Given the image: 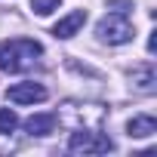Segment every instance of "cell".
Instances as JSON below:
<instances>
[{
    "label": "cell",
    "instance_id": "cell-1",
    "mask_svg": "<svg viewBox=\"0 0 157 157\" xmlns=\"http://www.w3.org/2000/svg\"><path fill=\"white\" fill-rule=\"evenodd\" d=\"M40 52H43V46H40L37 40H31V37L3 40V43H0V71H10V74L28 71V68L37 62Z\"/></svg>",
    "mask_w": 157,
    "mask_h": 157
},
{
    "label": "cell",
    "instance_id": "cell-2",
    "mask_svg": "<svg viewBox=\"0 0 157 157\" xmlns=\"http://www.w3.org/2000/svg\"><path fill=\"white\" fill-rule=\"evenodd\" d=\"M68 151H74V154H108V151H114V142L108 136H102V132L77 129L68 139Z\"/></svg>",
    "mask_w": 157,
    "mask_h": 157
},
{
    "label": "cell",
    "instance_id": "cell-3",
    "mask_svg": "<svg viewBox=\"0 0 157 157\" xmlns=\"http://www.w3.org/2000/svg\"><path fill=\"white\" fill-rule=\"evenodd\" d=\"M99 37L111 46H120V43H129L132 40V25L123 13H111L99 22Z\"/></svg>",
    "mask_w": 157,
    "mask_h": 157
},
{
    "label": "cell",
    "instance_id": "cell-4",
    "mask_svg": "<svg viewBox=\"0 0 157 157\" xmlns=\"http://www.w3.org/2000/svg\"><path fill=\"white\" fill-rule=\"evenodd\" d=\"M6 99L16 102V105H34V102L46 99V90L40 83H16V86L6 90Z\"/></svg>",
    "mask_w": 157,
    "mask_h": 157
},
{
    "label": "cell",
    "instance_id": "cell-5",
    "mask_svg": "<svg viewBox=\"0 0 157 157\" xmlns=\"http://www.w3.org/2000/svg\"><path fill=\"white\" fill-rule=\"evenodd\" d=\"M83 25H86V10H74L71 16H65V19H59L52 25V34L62 37V40H68V37H74L77 31H80Z\"/></svg>",
    "mask_w": 157,
    "mask_h": 157
},
{
    "label": "cell",
    "instance_id": "cell-6",
    "mask_svg": "<svg viewBox=\"0 0 157 157\" xmlns=\"http://www.w3.org/2000/svg\"><path fill=\"white\" fill-rule=\"evenodd\" d=\"M126 132H129V139H148V136L157 132V120L151 114H139L126 123Z\"/></svg>",
    "mask_w": 157,
    "mask_h": 157
},
{
    "label": "cell",
    "instance_id": "cell-7",
    "mask_svg": "<svg viewBox=\"0 0 157 157\" xmlns=\"http://www.w3.org/2000/svg\"><path fill=\"white\" fill-rule=\"evenodd\" d=\"M25 129L31 136H49L56 129V114H34V117L25 120Z\"/></svg>",
    "mask_w": 157,
    "mask_h": 157
},
{
    "label": "cell",
    "instance_id": "cell-8",
    "mask_svg": "<svg viewBox=\"0 0 157 157\" xmlns=\"http://www.w3.org/2000/svg\"><path fill=\"white\" fill-rule=\"evenodd\" d=\"M154 68L151 65H142V68H132V86L139 90V93H151L154 90Z\"/></svg>",
    "mask_w": 157,
    "mask_h": 157
},
{
    "label": "cell",
    "instance_id": "cell-9",
    "mask_svg": "<svg viewBox=\"0 0 157 157\" xmlns=\"http://www.w3.org/2000/svg\"><path fill=\"white\" fill-rule=\"evenodd\" d=\"M16 126H19V117H16V111H10V108H0V136H10Z\"/></svg>",
    "mask_w": 157,
    "mask_h": 157
},
{
    "label": "cell",
    "instance_id": "cell-10",
    "mask_svg": "<svg viewBox=\"0 0 157 157\" xmlns=\"http://www.w3.org/2000/svg\"><path fill=\"white\" fill-rule=\"evenodd\" d=\"M59 3H62V0H31V10L37 16H49L52 10H59Z\"/></svg>",
    "mask_w": 157,
    "mask_h": 157
}]
</instances>
